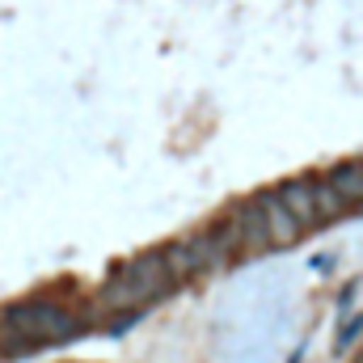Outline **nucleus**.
I'll use <instances>...</instances> for the list:
<instances>
[{"instance_id":"nucleus-2","label":"nucleus","mask_w":363,"mask_h":363,"mask_svg":"<svg viewBox=\"0 0 363 363\" xmlns=\"http://www.w3.org/2000/svg\"><path fill=\"white\" fill-rule=\"evenodd\" d=\"M85 330L77 308H64L55 300H21L0 313V355H30L38 347L68 342Z\"/></svg>"},{"instance_id":"nucleus-6","label":"nucleus","mask_w":363,"mask_h":363,"mask_svg":"<svg viewBox=\"0 0 363 363\" xmlns=\"http://www.w3.org/2000/svg\"><path fill=\"white\" fill-rule=\"evenodd\" d=\"M313 207H317V220H321V224H330V220H338V216L351 211V203H347L330 182H313Z\"/></svg>"},{"instance_id":"nucleus-1","label":"nucleus","mask_w":363,"mask_h":363,"mask_svg":"<svg viewBox=\"0 0 363 363\" xmlns=\"http://www.w3.org/2000/svg\"><path fill=\"white\" fill-rule=\"evenodd\" d=\"M178 287V279L169 274L161 254H144V258H131L123 262L118 271L106 279V287L89 300V308L81 313V321H110V317H131L135 308H148L152 300L169 296Z\"/></svg>"},{"instance_id":"nucleus-3","label":"nucleus","mask_w":363,"mask_h":363,"mask_svg":"<svg viewBox=\"0 0 363 363\" xmlns=\"http://www.w3.org/2000/svg\"><path fill=\"white\" fill-rule=\"evenodd\" d=\"M274 199H279V207H283V211L304 228V233L321 224V220H317V207H313V182H287Z\"/></svg>"},{"instance_id":"nucleus-4","label":"nucleus","mask_w":363,"mask_h":363,"mask_svg":"<svg viewBox=\"0 0 363 363\" xmlns=\"http://www.w3.org/2000/svg\"><path fill=\"white\" fill-rule=\"evenodd\" d=\"M258 203H262V216H267V241H271V250L291 245V241L304 233V228H300V224H296L283 207H279V199H274V194H262Z\"/></svg>"},{"instance_id":"nucleus-5","label":"nucleus","mask_w":363,"mask_h":363,"mask_svg":"<svg viewBox=\"0 0 363 363\" xmlns=\"http://www.w3.org/2000/svg\"><path fill=\"white\" fill-rule=\"evenodd\" d=\"M325 182H330L351 207H363V161H347V165H338Z\"/></svg>"}]
</instances>
